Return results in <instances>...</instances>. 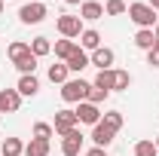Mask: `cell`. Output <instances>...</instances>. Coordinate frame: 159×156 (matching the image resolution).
<instances>
[{
	"label": "cell",
	"mask_w": 159,
	"mask_h": 156,
	"mask_svg": "<svg viewBox=\"0 0 159 156\" xmlns=\"http://www.w3.org/2000/svg\"><path fill=\"white\" fill-rule=\"evenodd\" d=\"M125 12H129V19L135 21L138 28H156V21H159L156 19V9H153L150 3H129Z\"/></svg>",
	"instance_id": "6da1fadb"
},
{
	"label": "cell",
	"mask_w": 159,
	"mask_h": 156,
	"mask_svg": "<svg viewBox=\"0 0 159 156\" xmlns=\"http://www.w3.org/2000/svg\"><path fill=\"white\" fill-rule=\"evenodd\" d=\"M89 89H92V83H86V80H67L64 86H61V101H67V104H80V101H86L89 98Z\"/></svg>",
	"instance_id": "7a4b0ae2"
},
{
	"label": "cell",
	"mask_w": 159,
	"mask_h": 156,
	"mask_svg": "<svg viewBox=\"0 0 159 156\" xmlns=\"http://www.w3.org/2000/svg\"><path fill=\"white\" fill-rule=\"evenodd\" d=\"M46 3H40V0H31V3H25L19 9V21L21 25H40V21L46 19Z\"/></svg>",
	"instance_id": "3957f363"
},
{
	"label": "cell",
	"mask_w": 159,
	"mask_h": 156,
	"mask_svg": "<svg viewBox=\"0 0 159 156\" xmlns=\"http://www.w3.org/2000/svg\"><path fill=\"white\" fill-rule=\"evenodd\" d=\"M55 25H58V34H61L64 40H77L80 34L86 31L80 16H58V21H55Z\"/></svg>",
	"instance_id": "277c9868"
},
{
	"label": "cell",
	"mask_w": 159,
	"mask_h": 156,
	"mask_svg": "<svg viewBox=\"0 0 159 156\" xmlns=\"http://www.w3.org/2000/svg\"><path fill=\"white\" fill-rule=\"evenodd\" d=\"M52 129H55V135H67V132H74L77 129V113L74 110H58L55 119H52Z\"/></svg>",
	"instance_id": "5b68a950"
},
{
	"label": "cell",
	"mask_w": 159,
	"mask_h": 156,
	"mask_svg": "<svg viewBox=\"0 0 159 156\" xmlns=\"http://www.w3.org/2000/svg\"><path fill=\"white\" fill-rule=\"evenodd\" d=\"M74 113H77V122H86V126H98L101 122V107L89 104V101H80Z\"/></svg>",
	"instance_id": "8992f818"
},
{
	"label": "cell",
	"mask_w": 159,
	"mask_h": 156,
	"mask_svg": "<svg viewBox=\"0 0 159 156\" xmlns=\"http://www.w3.org/2000/svg\"><path fill=\"white\" fill-rule=\"evenodd\" d=\"M21 95L19 89H0V113H19Z\"/></svg>",
	"instance_id": "52a82bcc"
},
{
	"label": "cell",
	"mask_w": 159,
	"mask_h": 156,
	"mask_svg": "<svg viewBox=\"0 0 159 156\" xmlns=\"http://www.w3.org/2000/svg\"><path fill=\"white\" fill-rule=\"evenodd\" d=\"M113 61H116V55H113V49H107V46H98V49L89 55V64H95L98 71H110Z\"/></svg>",
	"instance_id": "ba28073f"
},
{
	"label": "cell",
	"mask_w": 159,
	"mask_h": 156,
	"mask_svg": "<svg viewBox=\"0 0 159 156\" xmlns=\"http://www.w3.org/2000/svg\"><path fill=\"white\" fill-rule=\"evenodd\" d=\"M80 150H83V132L74 129V132H67L61 138V153L64 156H80Z\"/></svg>",
	"instance_id": "9c48e42d"
},
{
	"label": "cell",
	"mask_w": 159,
	"mask_h": 156,
	"mask_svg": "<svg viewBox=\"0 0 159 156\" xmlns=\"http://www.w3.org/2000/svg\"><path fill=\"white\" fill-rule=\"evenodd\" d=\"M113 138H116V132L110 129V126H104V122H98V126H92V141H95V147H110L113 144Z\"/></svg>",
	"instance_id": "30bf717a"
},
{
	"label": "cell",
	"mask_w": 159,
	"mask_h": 156,
	"mask_svg": "<svg viewBox=\"0 0 159 156\" xmlns=\"http://www.w3.org/2000/svg\"><path fill=\"white\" fill-rule=\"evenodd\" d=\"M19 95L21 98H34L40 92V80H37V74H25V77H19Z\"/></svg>",
	"instance_id": "8fae6325"
},
{
	"label": "cell",
	"mask_w": 159,
	"mask_h": 156,
	"mask_svg": "<svg viewBox=\"0 0 159 156\" xmlns=\"http://www.w3.org/2000/svg\"><path fill=\"white\" fill-rule=\"evenodd\" d=\"M101 16H104V6L98 0H83V6H80V19L83 21H98Z\"/></svg>",
	"instance_id": "7c38bea8"
},
{
	"label": "cell",
	"mask_w": 159,
	"mask_h": 156,
	"mask_svg": "<svg viewBox=\"0 0 159 156\" xmlns=\"http://www.w3.org/2000/svg\"><path fill=\"white\" fill-rule=\"evenodd\" d=\"M6 55H9V61L16 64V61L28 58V55H34V52H31V43H25V40H12V43L6 46Z\"/></svg>",
	"instance_id": "4fadbf2b"
},
{
	"label": "cell",
	"mask_w": 159,
	"mask_h": 156,
	"mask_svg": "<svg viewBox=\"0 0 159 156\" xmlns=\"http://www.w3.org/2000/svg\"><path fill=\"white\" fill-rule=\"evenodd\" d=\"M64 64H67V71H74V74H80L83 67H89V52L77 46V49H74V55H70V58L64 61Z\"/></svg>",
	"instance_id": "5bb4252c"
},
{
	"label": "cell",
	"mask_w": 159,
	"mask_h": 156,
	"mask_svg": "<svg viewBox=\"0 0 159 156\" xmlns=\"http://www.w3.org/2000/svg\"><path fill=\"white\" fill-rule=\"evenodd\" d=\"M135 46H138V49H144V52H150V49L156 46L153 28H138V34H135Z\"/></svg>",
	"instance_id": "9a60e30c"
},
{
	"label": "cell",
	"mask_w": 159,
	"mask_h": 156,
	"mask_svg": "<svg viewBox=\"0 0 159 156\" xmlns=\"http://www.w3.org/2000/svg\"><path fill=\"white\" fill-rule=\"evenodd\" d=\"M101 46V34L95 31V28H89V31H83L80 34V49H89V52H95Z\"/></svg>",
	"instance_id": "2e32d148"
},
{
	"label": "cell",
	"mask_w": 159,
	"mask_h": 156,
	"mask_svg": "<svg viewBox=\"0 0 159 156\" xmlns=\"http://www.w3.org/2000/svg\"><path fill=\"white\" fill-rule=\"evenodd\" d=\"M0 153L3 156H25V141L21 138H6L0 144Z\"/></svg>",
	"instance_id": "e0dca14e"
},
{
	"label": "cell",
	"mask_w": 159,
	"mask_h": 156,
	"mask_svg": "<svg viewBox=\"0 0 159 156\" xmlns=\"http://www.w3.org/2000/svg\"><path fill=\"white\" fill-rule=\"evenodd\" d=\"M25 156H49V141L43 138H31L25 144Z\"/></svg>",
	"instance_id": "ac0fdd59"
},
{
	"label": "cell",
	"mask_w": 159,
	"mask_h": 156,
	"mask_svg": "<svg viewBox=\"0 0 159 156\" xmlns=\"http://www.w3.org/2000/svg\"><path fill=\"white\" fill-rule=\"evenodd\" d=\"M74 49H77V43L74 40H55V46H52V52H55V58H61V61H67L70 55H74Z\"/></svg>",
	"instance_id": "d6986e66"
},
{
	"label": "cell",
	"mask_w": 159,
	"mask_h": 156,
	"mask_svg": "<svg viewBox=\"0 0 159 156\" xmlns=\"http://www.w3.org/2000/svg\"><path fill=\"white\" fill-rule=\"evenodd\" d=\"M67 74H70V71H67V64L61 61V64H49V74H46V77L52 80V83H58V86H64V83H67Z\"/></svg>",
	"instance_id": "ffe728a7"
},
{
	"label": "cell",
	"mask_w": 159,
	"mask_h": 156,
	"mask_svg": "<svg viewBox=\"0 0 159 156\" xmlns=\"http://www.w3.org/2000/svg\"><path fill=\"white\" fill-rule=\"evenodd\" d=\"M129 86H132V74H129V71L113 67V92H125Z\"/></svg>",
	"instance_id": "44dd1931"
},
{
	"label": "cell",
	"mask_w": 159,
	"mask_h": 156,
	"mask_svg": "<svg viewBox=\"0 0 159 156\" xmlns=\"http://www.w3.org/2000/svg\"><path fill=\"white\" fill-rule=\"evenodd\" d=\"M31 52H34L37 58L49 55V52H52V43H49V37H34V40H31Z\"/></svg>",
	"instance_id": "7402d4cb"
},
{
	"label": "cell",
	"mask_w": 159,
	"mask_h": 156,
	"mask_svg": "<svg viewBox=\"0 0 159 156\" xmlns=\"http://www.w3.org/2000/svg\"><path fill=\"white\" fill-rule=\"evenodd\" d=\"M95 89H104V92H113V67L110 71H98V77L92 83Z\"/></svg>",
	"instance_id": "603a6c76"
},
{
	"label": "cell",
	"mask_w": 159,
	"mask_h": 156,
	"mask_svg": "<svg viewBox=\"0 0 159 156\" xmlns=\"http://www.w3.org/2000/svg\"><path fill=\"white\" fill-rule=\"evenodd\" d=\"M101 122H104V126H110L113 132H119L125 119H122V113H119V110H107V113H101Z\"/></svg>",
	"instance_id": "cb8c5ba5"
},
{
	"label": "cell",
	"mask_w": 159,
	"mask_h": 156,
	"mask_svg": "<svg viewBox=\"0 0 159 156\" xmlns=\"http://www.w3.org/2000/svg\"><path fill=\"white\" fill-rule=\"evenodd\" d=\"M37 55H28V58H21V61H16V67H19V74L25 77V74H34L37 71Z\"/></svg>",
	"instance_id": "d4e9b609"
},
{
	"label": "cell",
	"mask_w": 159,
	"mask_h": 156,
	"mask_svg": "<svg viewBox=\"0 0 159 156\" xmlns=\"http://www.w3.org/2000/svg\"><path fill=\"white\" fill-rule=\"evenodd\" d=\"M34 138H43V141H49V138L55 135V129H52V122H34Z\"/></svg>",
	"instance_id": "484cf974"
},
{
	"label": "cell",
	"mask_w": 159,
	"mask_h": 156,
	"mask_svg": "<svg viewBox=\"0 0 159 156\" xmlns=\"http://www.w3.org/2000/svg\"><path fill=\"white\" fill-rule=\"evenodd\" d=\"M135 156H159V150L153 141H138L135 144Z\"/></svg>",
	"instance_id": "4316f807"
},
{
	"label": "cell",
	"mask_w": 159,
	"mask_h": 156,
	"mask_svg": "<svg viewBox=\"0 0 159 156\" xmlns=\"http://www.w3.org/2000/svg\"><path fill=\"white\" fill-rule=\"evenodd\" d=\"M125 0H107V6H104V12L107 16H125Z\"/></svg>",
	"instance_id": "83f0119b"
},
{
	"label": "cell",
	"mask_w": 159,
	"mask_h": 156,
	"mask_svg": "<svg viewBox=\"0 0 159 156\" xmlns=\"http://www.w3.org/2000/svg\"><path fill=\"white\" fill-rule=\"evenodd\" d=\"M107 95H110V92H104V89H95V86H92V89H89V98H86V101L98 107V104H104V101H107Z\"/></svg>",
	"instance_id": "f1b7e54d"
},
{
	"label": "cell",
	"mask_w": 159,
	"mask_h": 156,
	"mask_svg": "<svg viewBox=\"0 0 159 156\" xmlns=\"http://www.w3.org/2000/svg\"><path fill=\"white\" fill-rule=\"evenodd\" d=\"M147 64H150V67H159V43L147 52Z\"/></svg>",
	"instance_id": "f546056e"
},
{
	"label": "cell",
	"mask_w": 159,
	"mask_h": 156,
	"mask_svg": "<svg viewBox=\"0 0 159 156\" xmlns=\"http://www.w3.org/2000/svg\"><path fill=\"white\" fill-rule=\"evenodd\" d=\"M86 156H107L104 147H92V150H86Z\"/></svg>",
	"instance_id": "4dcf8cb0"
},
{
	"label": "cell",
	"mask_w": 159,
	"mask_h": 156,
	"mask_svg": "<svg viewBox=\"0 0 159 156\" xmlns=\"http://www.w3.org/2000/svg\"><path fill=\"white\" fill-rule=\"evenodd\" d=\"M153 37H156V43H159V21H156V28H153Z\"/></svg>",
	"instance_id": "1f68e13d"
},
{
	"label": "cell",
	"mask_w": 159,
	"mask_h": 156,
	"mask_svg": "<svg viewBox=\"0 0 159 156\" xmlns=\"http://www.w3.org/2000/svg\"><path fill=\"white\" fill-rule=\"evenodd\" d=\"M147 3H150V6H153V9H159V0H147Z\"/></svg>",
	"instance_id": "d6a6232c"
},
{
	"label": "cell",
	"mask_w": 159,
	"mask_h": 156,
	"mask_svg": "<svg viewBox=\"0 0 159 156\" xmlns=\"http://www.w3.org/2000/svg\"><path fill=\"white\" fill-rule=\"evenodd\" d=\"M153 144H156V150H159V135H156V141H153Z\"/></svg>",
	"instance_id": "836d02e7"
},
{
	"label": "cell",
	"mask_w": 159,
	"mask_h": 156,
	"mask_svg": "<svg viewBox=\"0 0 159 156\" xmlns=\"http://www.w3.org/2000/svg\"><path fill=\"white\" fill-rule=\"evenodd\" d=\"M0 16H3V0H0Z\"/></svg>",
	"instance_id": "e575fe53"
}]
</instances>
